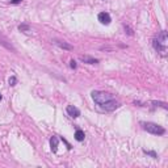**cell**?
Instances as JSON below:
<instances>
[{"label":"cell","instance_id":"obj_15","mask_svg":"<svg viewBox=\"0 0 168 168\" xmlns=\"http://www.w3.org/2000/svg\"><path fill=\"white\" fill-rule=\"evenodd\" d=\"M22 0H11V3L12 4H19V3H21Z\"/></svg>","mask_w":168,"mask_h":168},{"label":"cell","instance_id":"obj_4","mask_svg":"<svg viewBox=\"0 0 168 168\" xmlns=\"http://www.w3.org/2000/svg\"><path fill=\"white\" fill-rule=\"evenodd\" d=\"M0 45H1V46H4L7 50H11V51L16 53V49L12 46V44L9 42V40H8L7 37H4V36L1 34V33H0Z\"/></svg>","mask_w":168,"mask_h":168},{"label":"cell","instance_id":"obj_6","mask_svg":"<svg viewBox=\"0 0 168 168\" xmlns=\"http://www.w3.org/2000/svg\"><path fill=\"white\" fill-rule=\"evenodd\" d=\"M97 19H99V21L101 22L103 25H109V24H110V21H112V19H110V15H109V13H106V12L99 13Z\"/></svg>","mask_w":168,"mask_h":168},{"label":"cell","instance_id":"obj_7","mask_svg":"<svg viewBox=\"0 0 168 168\" xmlns=\"http://www.w3.org/2000/svg\"><path fill=\"white\" fill-rule=\"evenodd\" d=\"M53 44H54V45H56V46H58V47H60V49H63V50H69V51H71V50H74V47H72L70 44H67V42H65V41L53 40Z\"/></svg>","mask_w":168,"mask_h":168},{"label":"cell","instance_id":"obj_9","mask_svg":"<svg viewBox=\"0 0 168 168\" xmlns=\"http://www.w3.org/2000/svg\"><path fill=\"white\" fill-rule=\"evenodd\" d=\"M58 143H59L58 137H51V139H50V146H51V151H53V153H56V151H58Z\"/></svg>","mask_w":168,"mask_h":168},{"label":"cell","instance_id":"obj_10","mask_svg":"<svg viewBox=\"0 0 168 168\" xmlns=\"http://www.w3.org/2000/svg\"><path fill=\"white\" fill-rule=\"evenodd\" d=\"M84 138H85V135H84V131L83 130H76V131H75V139H76V140L81 142V140H84Z\"/></svg>","mask_w":168,"mask_h":168},{"label":"cell","instance_id":"obj_16","mask_svg":"<svg viewBox=\"0 0 168 168\" xmlns=\"http://www.w3.org/2000/svg\"><path fill=\"white\" fill-rule=\"evenodd\" d=\"M0 100H1V95H0Z\"/></svg>","mask_w":168,"mask_h":168},{"label":"cell","instance_id":"obj_3","mask_svg":"<svg viewBox=\"0 0 168 168\" xmlns=\"http://www.w3.org/2000/svg\"><path fill=\"white\" fill-rule=\"evenodd\" d=\"M140 125L143 126V129L147 133L154 134V135H163L165 133L163 126H160L158 124H154V122H140Z\"/></svg>","mask_w":168,"mask_h":168},{"label":"cell","instance_id":"obj_13","mask_svg":"<svg viewBox=\"0 0 168 168\" xmlns=\"http://www.w3.org/2000/svg\"><path fill=\"white\" fill-rule=\"evenodd\" d=\"M16 81H17L16 80V78L15 76H12V78L9 79V85H16Z\"/></svg>","mask_w":168,"mask_h":168},{"label":"cell","instance_id":"obj_2","mask_svg":"<svg viewBox=\"0 0 168 168\" xmlns=\"http://www.w3.org/2000/svg\"><path fill=\"white\" fill-rule=\"evenodd\" d=\"M154 47H155V50H158L159 53H162V55L167 54V32L165 30H163L158 36V38L154 40Z\"/></svg>","mask_w":168,"mask_h":168},{"label":"cell","instance_id":"obj_11","mask_svg":"<svg viewBox=\"0 0 168 168\" xmlns=\"http://www.w3.org/2000/svg\"><path fill=\"white\" fill-rule=\"evenodd\" d=\"M19 30L20 32H30V28H29V25H25V24H21V25H19Z\"/></svg>","mask_w":168,"mask_h":168},{"label":"cell","instance_id":"obj_14","mask_svg":"<svg viewBox=\"0 0 168 168\" xmlns=\"http://www.w3.org/2000/svg\"><path fill=\"white\" fill-rule=\"evenodd\" d=\"M70 67H71V69H76V62H75V60H71V62H70Z\"/></svg>","mask_w":168,"mask_h":168},{"label":"cell","instance_id":"obj_12","mask_svg":"<svg viewBox=\"0 0 168 168\" xmlns=\"http://www.w3.org/2000/svg\"><path fill=\"white\" fill-rule=\"evenodd\" d=\"M143 153H144V154H147V155H150V156H153V158H156V154H155V153H153V151H147V150H144Z\"/></svg>","mask_w":168,"mask_h":168},{"label":"cell","instance_id":"obj_8","mask_svg":"<svg viewBox=\"0 0 168 168\" xmlns=\"http://www.w3.org/2000/svg\"><path fill=\"white\" fill-rule=\"evenodd\" d=\"M79 58H80V60H83L84 63H88V65H96V63H99V59L92 58L89 55H80Z\"/></svg>","mask_w":168,"mask_h":168},{"label":"cell","instance_id":"obj_1","mask_svg":"<svg viewBox=\"0 0 168 168\" xmlns=\"http://www.w3.org/2000/svg\"><path fill=\"white\" fill-rule=\"evenodd\" d=\"M92 99L93 101L100 105L104 110H108V112H112V110H116V109L120 106V103L116 101L114 97L110 93H106V92H101V91H93L92 92Z\"/></svg>","mask_w":168,"mask_h":168},{"label":"cell","instance_id":"obj_5","mask_svg":"<svg viewBox=\"0 0 168 168\" xmlns=\"http://www.w3.org/2000/svg\"><path fill=\"white\" fill-rule=\"evenodd\" d=\"M66 112H67V114H69L70 117H72V118H78L79 116H80V110H79L76 106H74V105H69V106H67Z\"/></svg>","mask_w":168,"mask_h":168}]
</instances>
